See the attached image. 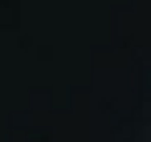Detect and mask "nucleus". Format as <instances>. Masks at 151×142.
<instances>
[]
</instances>
